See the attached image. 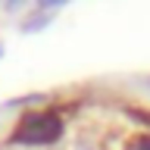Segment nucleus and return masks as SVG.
<instances>
[{
    "instance_id": "obj_2",
    "label": "nucleus",
    "mask_w": 150,
    "mask_h": 150,
    "mask_svg": "<svg viewBox=\"0 0 150 150\" xmlns=\"http://www.w3.org/2000/svg\"><path fill=\"white\" fill-rule=\"evenodd\" d=\"M125 150H150V134H134Z\"/></svg>"
},
{
    "instance_id": "obj_1",
    "label": "nucleus",
    "mask_w": 150,
    "mask_h": 150,
    "mask_svg": "<svg viewBox=\"0 0 150 150\" xmlns=\"http://www.w3.org/2000/svg\"><path fill=\"white\" fill-rule=\"evenodd\" d=\"M63 138V116L56 110H28L9 131L13 147H50Z\"/></svg>"
},
{
    "instance_id": "obj_3",
    "label": "nucleus",
    "mask_w": 150,
    "mask_h": 150,
    "mask_svg": "<svg viewBox=\"0 0 150 150\" xmlns=\"http://www.w3.org/2000/svg\"><path fill=\"white\" fill-rule=\"evenodd\" d=\"M0 50H3V44H0Z\"/></svg>"
}]
</instances>
